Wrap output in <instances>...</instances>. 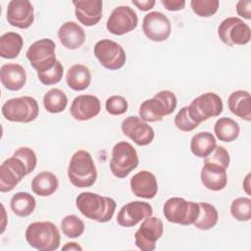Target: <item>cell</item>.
Returning a JSON list of instances; mask_svg holds the SVG:
<instances>
[{
	"instance_id": "obj_21",
	"label": "cell",
	"mask_w": 251,
	"mask_h": 251,
	"mask_svg": "<svg viewBox=\"0 0 251 251\" xmlns=\"http://www.w3.org/2000/svg\"><path fill=\"white\" fill-rule=\"evenodd\" d=\"M130 188L135 196L152 199L158 192L156 176L149 171H140L131 177Z\"/></svg>"
},
{
	"instance_id": "obj_14",
	"label": "cell",
	"mask_w": 251,
	"mask_h": 251,
	"mask_svg": "<svg viewBox=\"0 0 251 251\" xmlns=\"http://www.w3.org/2000/svg\"><path fill=\"white\" fill-rule=\"evenodd\" d=\"M26 175V167L21 159L13 155L5 160L0 166V191H11Z\"/></svg>"
},
{
	"instance_id": "obj_9",
	"label": "cell",
	"mask_w": 251,
	"mask_h": 251,
	"mask_svg": "<svg viewBox=\"0 0 251 251\" xmlns=\"http://www.w3.org/2000/svg\"><path fill=\"white\" fill-rule=\"evenodd\" d=\"M56 44L50 38H42L33 42L26 51V58L31 67L37 72H44L51 69L56 62Z\"/></svg>"
},
{
	"instance_id": "obj_23",
	"label": "cell",
	"mask_w": 251,
	"mask_h": 251,
	"mask_svg": "<svg viewBox=\"0 0 251 251\" xmlns=\"http://www.w3.org/2000/svg\"><path fill=\"white\" fill-rule=\"evenodd\" d=\"M200 177L203 185L213 191L222 190L227 183L226 169L209 163H204Z\"/></svg>"
},
{
	"instance_id": "obj_11",
	"label": "cell",
	"mask_w": 251,
	"mask_h": 251,
	"mask_svg": "<svg viewBox=\"0 0 251 251\" xmlns=\"http://www.w3.org/2000/svg\"><path fill=\"white\" fill-rule=\"evenodd\" d=\"M93 51L100 64L110 71L121 69L126 60L124 48L111 39L99 40L96 42Z\"/></svg>"
},
{
	"instance_id": "obj_35",
	"label": "cell",
	"mask_w": 251,
	"mask_h": 251,
	"mask_svg": "<svg viewBox=\"0 0 251 251\" xmlns=\"http://www.w3.org/2000/svg\"><path fill=\"white\" fill-rule=\"evenodd\" d=\"M231 216L239 222H247L251 219V200L248 197H239L230 205Z\"/></svg>"
},
{
	"instance_id": "obj_8",
	"label": "cell",
	"mask_w": 251,
	"mask_h": 251,
	"mask_svg": "<svg viewBox=\"0 0 251 251\" xmlns=\"http://www.w3.org/2000/svg\"><path fill=\"white\" fill-rule=\"evenodd\" d=\"M187 108L191 120L200 125L210 118L220 116L224 105L222 98L218 94L207 92L193 99Z\"/></svg>"
},
{
	"instance_id": "obj_15",
	"label": "cell",
	"mask_w": 251,
	"mask_h": 251,
	"mask_svg": "<svg viewBox=\"0 0 251 251\" xmlns=\"http://www.w3.org/2000/svg\"><path fill=\"white\" fill-rule=\"evenodd\" d=\"M171 22L161 12H150L144 16L142 30L147 38L152 41L161 42L171 34Z\"/></svg>"
},
{
	"instance_id": "obj_39",
	"label": "cell",
	"mask_w": 251,
	"mask_h": 251,
	"mask_svg": "<svg viewBox=\"0 0 251 251\" xmlns=\"http://www.w3.org/2000/svg\"><path fill=\"white\" fill-rule=\"evenodd\" d=\"M105 107L110 115L120 116L127 111V101L121 95H113L106 100Z\"/></svg>"
},
{
	"instance_id": "obj_13",
	"label": "cell",
	"mask_w": 251,
	"mask_h": 251,
	"mask_svg": "<svg viewBox=\"0 0 251 251\" xmlns=\"http://www.w3.org/2000/svg\"><path fill=\"white\" fill-rule=\"evenodd\" d=\"M138 24L136 13L128 6L116 7L108 18L106 27L115 35H123L133 30Z\"/></svg>"
},
{
	"instance_id": "obj_38",
	"label": "cell",
	"mask_w": 251,
	"mask_h": 251,
	"mask_svg": "<svg viewBox=\"0 0 251 251\" xmlns=\"http://www.w3.org/2000/svg\"><path fill=\"white\" fill-rule=\"evenodd\" d=\"M229 161L230 158L227 150L221 145H216L215 149L207 157L204 158V163L220 166L226 170L229 166Z\"/></svg>"
},
{
	"instance_id": "obj_5",
	"label": "cell",
	"mask_w": 251,
	"mask_h": 251,
	"mask_svg": "<svg viewBox=\"0 0 251 251\" xmlns=\"http://www.w3.org/2000/svg\"><path fill=\"white\" fill-rule=\"evenodd\" d=\"M2 115L10 122L30 123L38 116L37 101L30 96H21L7 100L2 106Z\"/></svg>"
},
{
	"instance_id": "obj_7",
	"label": "cell",
	"mask_w": 251,
	"mask_h": 251,
	"mask_svg": "<svg viewBox=\"0 0 251 251\" xmlns=\"http://www.w3.org/2000/svg\"><path fill=\"white\" fill-rule=\"evenodd\" d=\"M138 163L136 150L130 143L121 141L115 144L110 161V169L115 176L119 178L126 177L138 166Z\"/></svg>"
},
{
	"instance_id": "obj_22",
	"label": "cell",
	"mask_w": 251,
	"mask_h": 251,
	"mask_svg": "<svg viewBox=\"0 0 251 251\" xmlns=\"http://www.w3.org/2000/svg\"><path fill=\"white\" fill-rule=\"evenodd\" d=\"M58 38L64 47L75 50L84 43L85 32L78 24L75 22H66L58 30Z\"/></svg>"
},
{
	"instance_id": "obj_31",
	"label": "cell",
	"mask_w": 251,
	"mask_h": 251,
	"mask_svg": "<svg viewBox=\"0 0 251 251\" xmlns=\"http://www.w3.org/2000/svg\"><path fill=\"white\" fill-rule=\"evenodd\" d=\"M198 205L199 213L195 222L193 223L194 226L202 230H207L214 227L219 220L217 209L207 202H200Z\"/></svg>"
},
{
	"instance_id": "obj_37",
	"label": "cell",
	"mask_w": 251,
	"mask_h": 251,
	"mask_svg": "<svg viewBox=\"0 0 251 251\" xmlns=\"http://www.w3.org/2000/svg\"><path fill=\"white\" fill-rule=\"evenodd\" d=\"M64 75V68L60 61H57L56 64L49 70L37 73L38 79L41 83L45 85H53L58 83Z\"/></svg>"
},
{
	"instance_id": "obj_24",
	"label": "cell",
	"mask_w": 251,
	"mask_h": 251,
	"mask_svg": "<svg viewBox=\"0 0 251 251\" xmlns=\"http://www.w3.org/2000/svg\"><path fill=\"white\" fill-rule=\"evenodd\" d=\"M0 80L7 89L17 91L25 84L26 74L19 64H5L0 70Z\"/></svg>"
},
{
	"instance_id": "obj_16",
	"label": "cell",
	"mask_w": 251,
	"mask_h": 251,
	"mask_svg": "<svg viewBox=\"0 0 251 251\" xmlns=\"http://www.w3.org/2000/svg\"><path fill=\"white\" fill-rule=\"evenodd\" d=\"M122 131L140 146L150 144L155 136L153 128L137 116L126 118L122 123Z\"/></svg>"
},
{
	"instance_id": "obj_10",
	"label": "cell",
	"mask_w": 251,
	"mask_h": 251,
	"mask_svg": "<svg viewBox=\"0 0 251 251\" xmlns=\"http://www.w3.org/2000/svg\"><path fill=\"white\" fill-rule=\"evenodd\" d=\"M218 35L222 42L228 46L244 45L250 41L251 30L249 25L241 19L230 17L220 24Z\"/></svg>"
},
{
	"instance_id": "obj_36",
	"label": "cell",
	"mask_w": 251,
	"mask_h": 251,
	"mask_svg": "<svg viewBox=\"0 0 251 251\" xmlns=\"http://www.w3.org/2000/svg\"><path fill=\"white\" fill-rule=\"evenodd\" d=\"M190 5L197 16L207 18L218 11L220 2L218 0H192Z\"/></svg>"
},
{
	"instance_id": "obj_32",
	"label": "cell",
	"mask_w": 251,
	"mask_h": 251,
	"mask_svg": "<svg viewBox=\"0 0 251 251\" xmlns=\"http://www.w3.org/2000/svg\"><path fill=\"white\" fill-rule=\"evenodd\" d=\"M10 206L12 211L19 217H27L35 209L36 201L27 192H18L13 195Z\"/></svg>"
},
{
	"instance_id": "obj_20",
	"label": "cell",
	"mask_w": 251,
	"mask_h": 251,
	"mask_svg": "<svg viewBox=\"0 0 251 251\" xmlns=\"http://www.w3.org/2000/svg\"><path fill=\"white\" fill-rule=\"evenodd\" d=\"M75 17L80 24L92 26L99 23L102 18L103 3L101 0H78L73 1Z\"/></svg>"
},
{
	"instance_id": "obj_28",
	"label": "cell",
	"mask_w": 251,
	"mask_h": 251,
	"mask_svg": "<svg viewBox=\"0 0 251 251\" xmlns=\"http://www.w3.org/2000/svg\"><path fill=\"white\" fill-rule=\"evenodd\" d=\"M215 136L209 131H201L192 136L190 140V150L196 157H207L216 147Z\"/></svg>"
},
{
	"instance_id": "obj_34",
	"label": "cell",
	"mask_w": 251,
	"mask_h": 251,
	"mask_svg": "<svg viewBox=\"0 0 251 251\" xmlns=\"http://www.w3.org/2000/svg\"><path fill=\"white\" fill-rule=\"evenodd\" d=\"M63 233L70 238H76L84 231V223L75 215L66 216L61 222Z\"/></svg>"
},
{
	"instance_id": "obj_12",
	"label": "cell",
	"mask_w": 251,
	"mask_h": 251,
	"mask_svg": "<svg viewBox=\"0 0 251 251\" xmlns=\"http://www.w3.org/2000/svg\"><path fill=\"white\" fill-rule=\"evenodd\" d=\"M163 222L157 217L150 216L144 219L135 231V245L142 251H153L156 248V241L163 235Z\"/></svg>"
},
{
	"instance_id": "obj_3",
	"label": "cell",
	"mask_w": 251,
	"mask_h": 251,
	"mask_svg": "<svg viewBox=\"0 0 251 251\" xmlns=\"http://www.w3.org/2000/svg\"><path fill=\"white\" fill-rule=\"evenodd\" d=\"M27 243L39 251H53L59 248L60 232L51 222H34L25 229Z\"/></svg>"
},
{
	"instance_id": "obj_29",
	"label": "cell",
	"mask_w": 251,
	"mask_h": 251,
	"mask_svg": "<svg viewBox=\"0 0 251 251\" xmlns=\"http://www.w3.org/2000/svg\"><path fill=\"white\" fill-rule=\"evenodd\" d=\"M24 45L23 37L17 32H7L0 37V56L5 59L18 57Z\"/></svg>"
},
{
	"instance_id": "obj_44",
	"label": "cell",
	"mask_w": 251,
	"mask_h": 251,
	"mask_svg": "<svg viewBox=\"0 0 251 251\" xmlns=\"http://www.w3.org/2000/svg\"><path fill=\"white\" fill-rule=\"evenodd\" d=\"M155 0H141V1H136L133 0L132 4L135 5L139 10L141 11H148L150 9H152L155 5Z\"/></svg>"
},
{
	"instance_id": "obj_40",
	"label": "cell",
	"mask_w": 251,
	"mask_h": 251,
	"mask_svg": "<svg viewBox=\"0 0 251 251\" xmlns=\"http://www.w3.org/2000/svg\"><path fill=\"white\" fill-rule=\"evenodd\" d=\"M175 125L181 131H191L199 125L191 120L188 114L187 106L182 107L175 117Z\"/></svg>"
},
{
	"instance_id": "obj_45",
	"label": "cell",
	"mask_w": 251,
	"mask_h": 251,
	"mask_svg": "<svg viewBox=\"0 0 251 251\" xmlns=\"http://www.w3.org/2000/svg\"><path fill=\"white\" fill-rule=\"evenodd\" d=\"M63 250H82V248L76 242H68L63 246Z\"/></svg>"
},
{
	"instance_id": "obj_6",
	"label": "cell",
	"mask_w": 251,
	"mask_h": 251,
	"mask_svg": "<svg viewBox=\"0 0 251 251\" xmlns=\"http://www.w3.org/2000/svg\"><path fill=\"white\" fill-rule=\"evenodd\" d=\"M163 213L170 223L189 226L193 225L198 216L199 205L192 201H186L184 198L172 197L165 202Z\"/></svg>"
},
{
	"instance_id": "obj_18",
	"label": "cell",
	"mask_w": 251,
	"mask_h": 251,
	"mask_svg": "<svg viewBox=\"0 0 251 251\" xmlns=\"http://www.w3.org/2000/svg\"><path fill=\"white\" fill-rule=\"evenodd\" d=\"M8 23L19 28L29 27L34 21L33 6L27 0H12L7 8Z\"/></svg>"
},
{
	"instance_id": "obj_33",
	"label": "cell",
	"mask_w": 251,
	"mask_h": 251,
	"mask_svg": "<svg viewBox=\"0 0 251 251\" xmlns=\"http://www.w3.org/2000/svg\"><path fill=\"white\" fill-rule=\"evenodd\" d=\"M68 104L67 95L58 88L48 90L43 97V106L47 112L57 114L63 112Z\"/></svg>"
},
{
	"instance_id": "obj_25",
	"label": "cell",
	"mask_w": 251,
	"mask_h": 251,
	"mask_svg": "<svg viewBox=\"0 0 251 251\" xmlns=\"http://www.w3.org/2000/svg\"><path fill=\"white\" fill-rule=\"evenodd\" d=\"M227 105L233 115L247 122L251 121V99L248 91H233L227 99Z\"/></svg>"
},
{
	"instance_id": "obj_2",
	"label": "cell",
	"mask_w": 251,
	"mask_h": 251,
	"mask_svg": "<svg viewBox=\"0 0 251 251\" xmlns=\"http://www.w3.org/2000/svg\"><path fill=\"white\" fill-rule=\"evenodd\" d=\"M68 176L73 185L78 188L92 186L97 178V171L91 155L85 150H77L71 158Z\"/></svg>"
},
{
	"instance_id": "obj_19",
	"label": "cell",
	"mask_w": 251,
	"mask_h": 251,
	"mask_svg": "<svg viewBox=\"0 0 251 251\" xmlns=\"http://www.w3.org/2000/svg\"><path fill=\"white\" fill-rule=\"evenodd\" d=\"M101 110L100 100L94 95L76 96L71 105V115L78 121H87L96 117Z\"/></svg>"
},
{
	"instance_id": "obj_30",
	"label": "cell",
	"mask_w": 251,
	"mask_h": 251,
	"mask_svg": "<svg viewBox=\"0 0 251 251\" xmlns=\"http://www.w3.org/2000/svg\"><path fill=\"white\" fill-rule=\"evenodd\" d=\"M214 131L220 141L231 142L234 141L240 132L238 124L230 118H220L214 126Z\"/></svg>"
},
{
	"instance_id": "obj_4",
	"label": "cell",
	"mask_w": 251,
	"mask_h": 251,
	"mask_svg": "<svg viewBox=\"0 0 251 251\" xmlns=\"http://www.w3.org/2000/svg\"><path fill=\"white\" fill-rule=\"evenodd\" d=\"M176 97L170 90H162L151 99L143 101L139 107V117L144 122H159L164 116L171 115L176 107Z\"/></svg>"
},
{
	"instance_id": "obj_26",
	"label": "cell",
	"mask_w": 251,
	"mask_h": 251,
	"mask_svg": "<svg viewBox=\"0 0 251 251\" xmlns=\"http://www.w3.org/2000/svg\"><path fill=\"white\" fill-rule=\"evenodd\" d=\"M67 84L75 91L86 89L91 82V74L88 68L81 64L73 65L66 75Z\"/></svg>"
},
{
	"instance_id": "obj_42",
	"label": "cell",
	"mask_w": 251,
	"mask_h": 251,
	"mask_svg": "<svg viewBox=\"0 0 251 251\" xmlns=\"http://www.w3.org/2000/svg\"><path fill=\"white\" fill-rule=\"evenodd\" d=\"M236 12L238 16L250 20L251 19V1L250 0H240L236 4Z\"/></svg>"
},
{
	"instance_id": "obj_43",
	"label": "cell",
	"mask_w": 251,
	"mask_h": 251,
	"mask_svg": "<svg viewBox=\"0 0 251 251\" xmlns=\"http://www.w3.org/2000/svg\"><path fill=\"white\" fill-rule=\"evenodd\" d=\"M161 3L168 11H179L185 6L183 0H161Z\"/></svg>"
},
{
	"instance_id": "obj_27",
	"label": "cell",
	"mask_w": 251,
	"mask_h": 251,
	"mask_svg": "<svg viewBox=\"0 0 251 251\" xmlns=\"http://www.w3.org/2000/svg\"><path fill=\"white\" fill-rule=\"evenodd\" d=\"M59 186L57 176L51 172H41L37 174L31 181V189L38 196H50Z\"/></svg>"
},
{
	"instance_id": "obj_41",
	"label": "cell",
	"mask_w": 251,
	"mask_h": 251,
	"mask_svg": "<svg viewBox=\"0 0 251 251\" xmlns=\"http://www.w3.org/2000/svg\"><path fill=\"white\" fill-rule=\"evenodd\" d=\"M13 155L23 161V163L26 167L27 175L30 174L35 169L36 163H37V158L32 149H30L28 147H20L19 149H17L14 152Z\"/></svg>"
},
{
	"instance_id": "obj_1",
	"label": "cell",
	"mask_w": 251,
	"mask_h": 251,
	"mask_svg": "<svg viewBox=\"0 0 251 251\" xmlns=\"http://www.w3.org/2000/svg\"><path fill=\"white\" fill-rule=\"evenodd\" d=\"M75 205L84 217L98 223L109 222L113 218L117 206L113 198L88 191L78 194Z\"/></svg>"
},
{
	"instance_id": "obj_46",
	"label": "cell",
	"mask_w": 251,
	"mask_h": 251,
	"mask_svg": "<svg viewBox=\"0 0 251 251\" xmlns=\"http://www.w3.org/2000/svg\"><path fill=\"white\" fill-rule=\"evenodd\" d=\"M250 176V175H247V176H246V178H245V180H244V182L246 183V186H244V188H245V190H246V192L248 193V194H250V191L248 190V188H249V184H248V182H249V180H248V177ZM245 183H243V185H245Z\"/></svg>"
},
{
	"instance_id": "obj_17",
	"label": "cell",
	"mask_w": 251,
	"mask_h": 251,
	"mask_svg": "<svg viewBox=\"0 0 251 251\" xmlns=\"http://www.w3.org/2000/svg\"><path fill=\"white\" fill-rule=\"evenodd\" d=\"M152 206L143 201H132L124 205L117 217V222L121 226L131 227L142 220L152 216Z\"/></svg>"
}]
</instances>
